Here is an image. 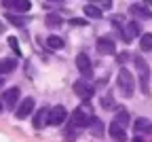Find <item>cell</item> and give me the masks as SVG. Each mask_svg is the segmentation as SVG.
Segmentation results:
<instances>
[{
	"label": "cell",
	"instance_id": "6da1fadb",
	"mask_svg": "<svg viewBox=\"0 0 152 142\" xmlns=\"http://www.w3.org/2000/svg\"><path fill=\"white\" fill-rule=\"evenodd\" d=\"M93 119V110L89 108V104L85 102L83 106H78L74 112H72V125L74 127H87Z\"/></svg>",
	"mask_w": 152,
	"mask_h": 142
},
{
	"label": "cell",
	"instance_id": "7a4b0ae2",
	"mask_svg": "<svg viewBox=\"0 0 152 142\" xmlns=\"http://www.w3.org/2000/svg\"><path fill=\"white\" fill-rule=\"evenodd\" d=\"M118 87L123 89V93H125L127 98H131V95H133V87H135V81H133V74H131L127 68H121V72H118Z\"/></svg>",
	"mask_w": 152,
	"mask_h": 142
},
{
	"label": "cell",
	"instance_id": "3957f363",
	"mask_svg": "<svg viewBox=\"0 0 152 142\" xmlns=\"http://www.w3.org/2000/svg\"><path fill=\"white\" fill-rule=\"evenodd\" d=\"M135 66H137V70H140V85H142V91L144 93H148L150 91V87H148V76H150V68H148V62H144V57H135Z\"/></svg>",
	"mask_w": 152,
	"mask_h": 142
},
{
	"label": "cell",
	"instance_id": "277c9868",
	"mask_svg": "<svg viewBox=\"0 0 152 142\" xmlns=\"http://www.w3.org/2000/svg\"><path fill=\"white\" fill-rule=\"evenodd\" d=\"M74 93L78 95L83 102H89V100L93 98V85L89 83V81H76L74 83Z\"/></svg>",
	"mask_w": 152,
	"mask_h": 142
},
{
	"label": "cell",
	"instance_id": "5b68a950",
	"mask_svg": "<svg viewBox=\"0 0 152 142\" xmlns=\"http://www.w3.org/2000/svg\"><path fill=\"white\" fill-rule=\"evenodd\" d=\"M95 47H97V53L99 55H114V53H116V45H114V40L112 38H97V45H95Z\"/></svg>",
	"mask_w": 152,
	"mask_h": 142
},
{
	"label": "cell",
	"instance_id": "8992f818",
	"mask_svg": "<svg viewBox=\"0 0 152 142\" xmlns=\"http://www.w3.org/2000/svg\"><path fill=\"white\" fill-rule=\"evenodd\" d=\"M121 34H123V40H125V43H131L135 36H140V26H137L135 21H129V24H125V26L121 28Z\"/></svg>",
	"mask_w": 152,
	"mask_h": 142
},
{
	"label": "cell",
	"instance_id": "52a82bcc",
	"mask_svg": "<svg viewBox=\"0 0 152 142\" xmlns=\"http://www.w3.org/2000/svg\"><path fill=\"white\" fill-rule=\"evenodd\" d=\"M66 117H68V110H66L64 106H55V108H51V112H49V123H51V125H61L64 121H66Z\"/></svg>",
	"mask_w": 152,
	"mask_h": 142
},
{
	"label": "cell",
	"instance_id": "ba28073f",
	"mask_svg": "<svg viewBox=\"0 0 152 142\" xmlns=\"http://www.w3.org/2000/svg\"><path fill=\"white\" fill-rule=\"evenodd\" d=\"M76 68H78L85 76H91L93 66H91V59H89L87 53H78V55H76Z\"/></svg>",
	"mask_w": 152,
	"mask_h": 142
},
{
	"label": "cell",
	"instance_id": "9c48e42d",
	"mask_svg": "<svg viewBox=\"0 0 152 142\" xmlns=\"http://www.w3.org/2000/svg\"><path fill=\"white\" fill-rule=\"evenodd\" d=\"M49 112H51V110H49V108H45V106L36 110V115H34V119H32V123H34V127H36V129H42V127L49 123Z\"/></svg>",
	"mask_w": 152,
	"mask_h": 142
},
{
	"label": "cell",
	"instance_id": "30bf717a",
	"mask_svg": "<svg viewBox=\"0 0 152 142\" xmlns=\"http://www.w3.org/2000/svg\"><path fill=\"white\" fill-rule=\"evenodd\" d=\"M32 108H34V98H26L23 102H21V106L17 108L15 117H17L19 121H23L26 117H30V115H32Z\"/></svg>",
	"mask_w": 152,
	"mask_h": 142
},
{
	"label": "cell",
	"instance_id": "8fae6325",
	"mask_svg": "<svg viewBox=\"0 0 152 142\" xmlns=\"http://www.w3.org/2000/svg\"><path fill=\"white\" fill-rule=\"evenodd\" d=\"M110 138L112 140H116V142H125L127 140V132H125V127L121 125V123H116V121H112L110 123Z\"/></svg>",
	"mask_w": 152,
	"mask_h": 142
},
{
	"label": "cell",
	"instance_id": "7c38bea8",
	"mask_svg": "<svg viewBox=\"0 0 152 142\" xmlns=\"http://www.w3.org/2000/svg\"><path fill=\"white\" fill-rule=\"evenodd\" d=\"M19 95H21V91H19V87H11V89H7V91L2 93V102H4V106L13 108V106L17 104Z\"/></svg>",
	"mask_w": 152,
	"mask_h": 142
},
{
	"label": "cell",
	"instance_id": "4fadbf2b",
	"mask_svg": "<svg viewBox=\"0 0 152 142\" xmlns=\"http://www.w3.org/2000/svg\"><path fill=\"white\" fill-rule=\"evenodd\" d=\"M45 24H47L49 30H59V28L64 26V17H61L59 13H47Z\"/></svg>",
	"mask_w": 152,
	"mask_h": 142
},
{
	"label": "cell",
	"instance_id": "5bb4252c",
	"mask_svg": "<svg viewBox=\"0 0 152 142\" xmlns=\"http://www.w3.org/2000/svg\"><path fill=\"white\" fill-rule=\"evenodd\" d=\"M129 13L135 15L137 19H152V11H150L146 4H133V7L129 9Z\"/></svg>",
	"mask_w": 152,
	"mask_h": 142
},
{
	"label": "cell",
	"instance_id": "9a60e30c",
	"mask_svg": "<svg viewBox=\"0 0 152 142\" xmlns=\"http://www.w3.org/2000/svg\"><path fill=\"white\" fill-rule=\"evenodd\" d=\"M89 129H91V134H93L95 138H102L104 132H106V125L102 123V119L93 117V119H91V123H89Z\"/></svg>",
	"mask_w": 152,
	"mask_h": 142
},
{
	"label": "cell",
	"instance_id": "2e32d148",
	"mask_svg": "<svg viewBox=\"0 0 152 142\" xmlns=\"http://www.w3.org/2000/svg\"><path fill=\"white\" fill-rule=\"evenodd\" d=\"M17 68V59H11V57H4L0 59V74H9Z\"/></svg>",
	"mask_w": 152,
	"mask_h": 142
},
{
	"label": "cell",
	"instance_id": "e0dca14e",
	"mask_svg": "<svg viewBox=\"0 0 152 142\" xmlns=\"http://www.w3.org/2000/svg\"><path fill=\"white\" fill-rule=\"evenodd\" d=\"M133 127H135V132H137V134H150V132H152V123H150L148 119H144V117H142V119H137Z\"/></svg>",
	"mask_w": 152,
	"mask_h": 142
},
{
	"label": "cell",
	"instance_id": "ac0fdd59",
	"mask_svg": "<svg viewBox=\"0 0 152 142\" xmlns=\"http://www.w3.org/2000/svg\"><path fill=\"white\" fill-rule=\"evenodd\" d=\"M85 15L89 19H102V11H99V7H95V4H87L85 7Z\"/></svg>",
	"mask_w": 152,
	"mask_h": 142
},
{
	"label": "cell",
	"instance_id": "d6986e66",
	"mask_svg": "<svg viewBox=\"0 0 152 142\" xmlns=\"http://www.w3.org/2000/svg\"><path fill=\"white\" fill-rule=\"evenodd\" d=\"M47 47H49V49H53V51L64 49V40H61L59 36H49V38H47Z\"/></svg>",
	"mask_w": 152,
	"mask_h": 142
},
{
	"label": "cell",
	"instance_id": "ffe728a7",
	"mask_svg": "<svg viewBox=\"0 0 152 142\" xmlns=\"http://www.w3.org/2000/svg\"><path fill=\"white\" fill-rule=\"evenodd\" d=\"M30 9H32V2H30V0H15L13 11H17V13H28Z\"/></svg>",
	"mask_w": 152,
	"mask_h": 142
},
{
	"label": "cell",
	"instance_id": "44dd1931",
	"mask_svg": "<svg viewBox=\"0 0 152 142\" xmlns=\"http://www.w3.org/2000/svg\"><path fill=\"white\" fill-rule=\"evenodd\" d=\"M140 47H142V51H152V34H142L140 36Z\"/></svg>",
	"mask_w": 152,
	"mask_h": 142
},
{
	"label": "cell",
	"instance_id": "7402d4cb",
	"mask_svg": "<svg viewBox=\"0 0 152 142\" xmlns=\"http://www.w3.org/2000/svg\"><path fill=\"white\" fill-rule=\"evenodd\" d=\"M114 121H116V123H121L123 127H127V125H129V112H127L125 108H118L116 119H114Z\"/></svg>",
	"mask_w": 152,
	"mask_h": 142
},
{
	"label": "cell",
	"instance_id": "603a6c76",
	"mask_svg": "<svg viewBox=\"0 0 152 142\" xmlns=\"http://www.w3.org/2000/svg\"><path fill=\"white\" fill-rule=\"evenodd\" d=\"M9 21H13L15 26H23L26 24V17H17L15 13H9Z\"/></svg>",
	"mask_w": 152,
	"mask_h": 142
},
{
	"label": "cell",
	"instance_id": "cb8c5ba5",
	"mask_svg": "<svg viewBox=\"0 0 152 142\" xmlns=\"http://www.w3.org/2000/svg\"><path fill=\"white\" fill-rule=\"evenodd\" d=\"M102 106H104V108H112V106H114V98H112V95H104V98H102Z\"/></svg>",
	"mask_w": 152,
	"mask_h": 142
},
{
	"label": "cell",
	"instance_id": "d4e9b609",
	"mask_svg": "<svg viewBox=\"0 0 152 142\" xmlns=\"http://www.w3.org/2000/svg\"><path fill=\"white\" fill-rule=\"evenodd\" d=\"M93 4L102 9H112V0H93Z\"/></svg>",
	"mask_w": 152,
	"mask_h": 142
},
{
	"label": "cell",
	"instance_id": "484cf974",
	"mask_svg": "<svg viewBox=\"0 0 152 142\" xmlns=\"http://www.w3.org/2000/svg\"><path fill=\"white\" fill-rule=\"evenodd\" d=\"M9 45H11V49L19 55V53H21V51H19V43H17V38L15 36H9Z\"/></svg>",
	"mask_w": 152,
	"mask_h": 142
},
{
	"label": "cell",
	"instance_id": "4316f807",
	"mask_svg": "<svg viewBox=\"0 0 152 142\" xmlns=\"http://www.w3.org/2000/svg\"><path fill=\"white\" fill-rule=\"evenodd\" d=\"M85 24H87L85 19H78V17H74V19H70V26H74V28H76V26H85Z\"/></svg>",
	"mask_w": 152,
	"mask_h": 142
},
{
	"label": "cell",
	"instance_id": "83f0119b",
	"mask_svg": "<svg viewBox=\"0 0 152 142\" xmlns=\"http://www.w3.org/2000/svg\"><path fill=\"white\" fill-rule=\"evenodd\" d=\"M2 4H4V9H13L15 7V0H2Z\"/></svg>",
	"mask_w": 152,
	"mask_h": 142
},
{
	"label": "cell",
	"instance_id": "f1b7e54d",
	"mask_svg": "<svg viewBox=\"0 0 152 142\" xmlns=\"http://www.w3.org/2000/svg\"><path fill=\"white\" fill-rule=\"evenodd\" d=\"M127 57H129V53H121V55H118V62L123 64V62H125V59H127Z\"/></svg>",
	"mask_w": 152,
	"mask_h": 142
},
{
	"label": "cell",
	"instance_id": "f546056e",
	"mask_svg": "<svg viewBox=\"0 0 152 142\" xmlns=\"http://www.w3.org/2000/svg\"><path fill=\"white\" fill-rule=\"evenodd\" d=\"M2 108H4V102H0V112H2Z\"/></svg>",
	"mask_w": 152,
	"mask_h": 142
},
{
	"label": "cell",
	"instance_id": "4dcf8cb0",
	"mask_svg": "<svg viewBox=\"0 0 152 142\" xmlns=\"http://www.w3.org/2000/svg\"><path fill=\"white\" fill-rule=\"evenodd\" d=\"M49 2H64V0H49Z\"/></svg>",
	"mask_w": 152,
	"mask_h": 142
},
{
	"label": "cell",
	"instance_id": "1f68e13d",
	"mask_svg": "<svg viewBox=\"0 0 152 142\" xmlns=\"http://www.w3.org/2000/svg\"><path fill=\"white\" fill-rule=\"evenodd\" d=\"M0 87H2V78H0Z\"/></svg>",
	"mask_w": 152,
	"mask_h": 142
}]
</instances>
